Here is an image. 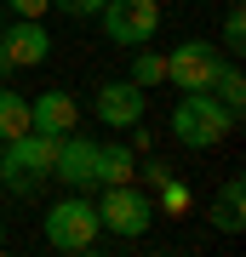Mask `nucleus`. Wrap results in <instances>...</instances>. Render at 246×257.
Masks as SVG:
<instances>
[{
	"instance_id": "aec40b11",
	"label": "nucleus",
	"mask_w": 246,
	"mask_h": 257,
	"mask_svg": "<svg viewBox=\"0 0 246 257\" xmlns=\"http://www.w3.org/2000/svg\"><path fill=\"white\" fill-rule=\"evenodd\" d=\"M126 132H132V149H137V155H149V143H155V138L143 132V120H137V126H126Z\"/></svg>"
},
{
	"instance_id": "6e6552de",
	"label": "nucleus",
	"mask_w": 246,
	"mask_h": 257,
	"mask_svg": "<svg viewBox=\"0 0 246 257\" xmlns=\"http://www.w3.org/2000/svg\"><path fill=\"white\" fill-rule=\"evenodd\" d=\"M92 109H98L103 126L126 132V126H137V120H143V86H132L126 74H120V80H103L98 97H92Z\"/></svg>"
},
{
	"instance_id": "412c9836",
	"label": "nucleus",
	"mask_w": 246,
	"mask_h": 257,
	"mask_svg": "<svg viewBox=\"0 0 246 257\" xmlns=\"http://www.w3.org/2000/svg\"><path fill=\"white\" fill-rule=\"evenodd\" d=\"M0 74H12V57H6V46H0Z\"/></svg>"
},
{
	"instance_id": "1a4fd4ad",
	"label": "nucleus",
	"mask_w": 246,
	"mask_h": 257,
	"mask_svg": "<svg viewBox=\"0 0 246 257\" xmlns=\"http://www.w3.org/2000/svg\"><path fill=\"white\" fill-rule=\"evenodd\" d=\"M0 46H6L12 69H35V63L52 57V35H46L40 18H18L12 29H0Z\"/></svg>"
},
{
	"instance_id": "b1692460",
	"label": "nucleus",
	"mask_w": 246,
	"mask_h": 257,
	"mask_svg": "<svg viewBox=\"0 0 246 257\" xmlns=\"http://www.w3.org/2000/svg\"><path fill=\"white\" fill-rule=\"evenodd\" d=\"M195 6H206V0H195Z\"/></svg>"
},
{
	"instance_id": "f8f14e48",
	"label": "nucleus",
	"mask_w": 246,
	"mask_h": 257,
	"mask_svg": "<svg viewBox=\"0 0 246 257\" xmlns=\"http://www.w3.org/2000/svg\"><path fill=\"white\" fill-rule=\"evenodd\" d=\"M103 183H137V149L132 143H98V189Z\"/></svg>"
},
{
	"instance_id": "423d86ee",
	"label": "nucleus",
	"mask_w": 246,
	"mask_h": 257,
	"mask_svg": "<svg viewBox=\"0 0 246 257\" xmlns=\"http://www.w3.org/2000/svg\"><path fill=\"white\" fill-rule=\"evenodd\" d=\"M103 35L115 46H149V35H160V0H103Z\"/></svg>"
},
{
	"instance_id": "f3484780",
	"label": "nucleus",
	"mask_w": 246,
	"mask_h": 257,
	"mask_svg": "<svg viewBox=\"0 0 246 257\" xmlns=\"http://www.w3.org/2000/svg\"><path fill=\"white\" fill-rule=\"evenodd\" d=\"M218 46H223V52H235V57L246 52V12H240V6H229V18H223V35H218Z\"/></svg>"
},
{
	"instance_id": "7ed1b4c3",
	"label": "nucleus",
	"mask_w": 246,
	"mask_h": 257,
	"mask_svg": "<svg viewBox=\"0 0 246 257\" xmlns=\"http://www.w3.org/2000/svg\"><path fill=\"white\" fill-rule=\"evenodd\" d=\"M40 223H46V246H52V251H92V246H98V234H103L98 200H86L80 189H69Z\"/></svg>"
},
{
	"instance_id": "4468645a",
	"label": "nucleus",
	"mask_w": 246,
	"mask_h": 257,
	"mask_svg": "<svg viewBox=\"0 0 246 257\" xmlns=\"http://www.w3.org/2000/svg\"><path fill=\"white\" fill-rule=\"evenodd\" d=\"M23 132H29V103L12 92V86H0V143L23 138Z\"/></svg>"
},
{
	"instance_id": "a211bd4d",
	"label": "nucleus",
	"mask_w": 246,
	"mask_h": 257,
	"mask_svg": "<svg viewBox=\"0 0 246 257\" xmlns=\"http://www.w3.org/2000/svg\"><path fill=\"white\" fill-rule=\"evenodd\" d=\"M52 12H63V18H98L103 0H52Z\"/></svg>"
},
{
	"instance_id": "ddd939ff",
	"label": "nucleus",
	"mask_w": 246,
	"mask_h": 257,
	"mask_svg": "<svg viewBox=\"0 0 246 257\" xmlns=\"http://www.w3.org/2000/svg\"><path fill=\"white\" fill-rule=\"evenodd\" d=\"M137 57H132V69H126V80L132 86H166V52H149V46H132Z\"/></svg>"
},
{
	"instance_id": "39448f33",
	"label": "nucleus",
	"mask_w": 246,
	"mask_h": 257,
	"mask_svg": "<svg viewBox=\"0 0 246 257\" xmlns=\"http://www.w3.org/2000/svg\"><path fill=\"white\" fill-rule=\"evenodd\" d=\"M223 69V52L212 46V40H178L172 52H166V80L178 86V92H212V80H218Z\"/></svg>"
},
{
	"instance_id": "9d476101",
	"label": "nucleus",
	"mask_w": 246,
	"mask_h": 257,
	"mask_svg": "<svg viewBox=\"0 0 246 257\" xmlns=\"http://www.w3.org/2000/svg\"><path fill=\"white\" fill-rule=\"evenodd\" d=\"M29 126H35V132H52V138L74 132V126H80V103H74V92H63V86H46V92L29 103Z\"/></svg>"
},
{
	"instance_id": "4be33fe9",
	"label": "nucleus",
	"mask_w": 246,
	"mask_h": 257,
	"mask_svg": "<svg viewBox=\"0 0 246 257\" xmlns=\"http://www.w3.org/2000/svg\"><path fill=\"white\" fill-rule=\"evenodd\" d=\"M0 246H6V223H0Z\"/></svg>"
},
{
	"instance_id": "dca6fc26",
	"label": "nucleus",
	"mask_w": 246,
	"mask_h": 257,
	"mask_svg": "<svg viewBox=\"0 0 246 257\" xmlns=\"http://www.w3.org/2000/svg\"><path fill=\"white\" fill-rule=\"evenodd\" d=\"M155 194H160V211H189V200H195L189 183H183V177H172V172L155 183Z\"/></svg>"
},
{
	"instance_id": "6ab92c4d",
	"label": "nucleus",
	"mask_w": 246,
	"mask_h": 257,
	"mask_svg": "<svg viewBox=\"0 0 246 257\" xmlns=\"http://www.w3.org/2000/svg\"><path fill=\"white\" fill-rule=\"evenodd\" d=\"M0 6H12L18 18H46V12H52V0H0Z\"/></svg>"
},
{
	"instance_id": "20e7f679",
	"label": "nucleus",
	"mask_w": 246,
	"mask_h": 257,
	"mask_svg": "<svg viewBox=\"0 0 246 257\" xmlns=\"http://www.w3.org/2000/svg\"><path fill=\"white\" fill-rule=\"evenodd\" d=\"M155 200H149L137 183H103V200H98V223L109 229L115 240H143L155 229Z\"/></svg>"
},
{
	"instance_id": "f03ea898",
	"label": "nucleus",
	"mask_w": 246,
	"mask_h": 257,
	"mask_svg": "<svg viewBox=\"0 0 246 257\" xmlns=\"http://www.w3.org/2000/svg\"><path fill=\"white\" fill-rule=\"evenodd\" d=\"M235 120L240 114H229L212 92H183L178 109H172V138L183 149H218L229 132H235Z\"/></svg>"
},
{
	"instance_id": "5701e85b",
	"label": "nucleus",
	"mask_w": 246,
	"mask_h": 257,
	"mask_svg": "<svg viewBox=\"0 0 246 257\" xmlns=\"http://www.w3.org/2000/svg\"><path fill=\"white\" fill-rule=\"evenodd\" d=\"M0 29H6V6H0Z\"/></svg>"
},
{
	"instance_id": "0eeeda50",
	"label": "nucleus",
	"mask_w": 246,
	"mask_h": 257,
	"mask_svg": "<svg viewBox=\"0 0 246 257\" xmlns=\"http://www.w3.org/2000/svg\"><path fill=\"white\" fill-rule=\"evenodd\" d=\"M52 177L63 189H98V143L80 138V132H63L57 138V166H52Z\"/></svg>"
},
{
	"instance_id": "2eb2a0df",
	"label": "nucleus",
	"mask_w": 246,
	"mask_h": 257,
	"mask_svg": "<svg viewBox=\"0 0 246 257\" xmlns=\"http://www.w3.org/2000/svg\"><path fill=\"white\" fill-rule=\"evenodd\" d=\"M212 97H218L229 114H240V103H246V74H240L235 63H223V69H218V80H212Z\"/></svg>"
},
{
	"instance_id": "9b49d317",
	"label": "nucleus",
	"mask_w": 246,
	"mask_h": 257,
	"mask_svg": "<svg viewBox=\"0 0 246 257\" xmlns=\"http://www.w3.org/2000/svg\"><path fill=\"white\" fill-rule=\"evenodd\" d=\"M212 229L218 234H240L246 229V183L240 177H223L218 200H212Z\"/></svg>"
},
{
	"instance_id": "f257e3e1",
	"label": "nucleus",
	"mask_w": 246,
	"mask_h": 257,
	"mask_svg": "<svg viewBox=\"0 0 246 257\" xmlns=\"http://www.w3.org/2000/svg\"><path fill=\"white\" fill-rule=\"evenodd\" d=\"M52 166H57V138L52 132H35L29 126L23 138H6V155H0V183H6L12 194H40L46 189V177H52Z\"/></svg>"
}]
</instances>
